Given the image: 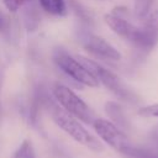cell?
I'll list each match as a JSON object with an SVG mask.
<instances>
[{"mask_svg":"<svg viewBox=\"0 0 158 158\" xmlns=\"http://www.w3.org/2000/svg\"><path fill=\"white\" fill-rule=\"evenodd\" d=\"M52 118L56 122V125L62 128L67 135H69L75 142H78L81 146H85L86 148L94 151V152H101L104 149L102 143L93 136L81 123L78 118L68 114L65 110L53 106L52 107Z\"/></svg>","mask_w":158,"mask_h":158,"instance_id":"1","label":"cell"},{"mask_svg":"<svg viewBox=\"0 0 158 158\" xmlns=\"http://www.w3.org/2000/svg\"><path fill=\"white\" fill-rule=\"evenodd\" d=\"M104 19L106 25L116 35H118L121 38L133 44L136 48L146 52L143 31L141 27L133 25L128 20V10L126 7H122V6L115 7L110 14H106Z\"/></svg>","mask_w":158,"mask_h":158,"instance_id":"2","label":"cell"},{"mask_svg":"<svg viewBox=\"0 0 158 158\" xmlns=\"http://www.w3.org/2000/svg\"><path fill=\"white\" fill-rule=\"evenodd\" d=\"M78 59L85 65V68L90 73H93L96 77L99 83H101L115 96H117L118 99H121L123 101L132 102V104L138 101V96L135 94V91H132L128 86H126L125 83H122L121 79L115 73H112L111 70L101 67L99 63H96L91 59H88L85 57H79Z\"/></svg>","mask_w":158,"mask_h":158,"instance_id":"3","label":"cell"},{"mask_svg":"<svg viewBox=\"0 0 158 158\" xmlns=\"http://www.w3.org/2000/svg\"><path fill=\"white\" fill-rule=\"evenodd\" d=\"M53 95L62 106V109L75 118H78L79 121L93 125V122L96 120L94 111L88 106V104L68 86L56 84L53 86Z\"/></svg>","mask_w":158,"mask_h":158,"instance_id":"4","label":"cell"},{"mask_svg":"<svg viewBox=\"0 0 158 158\" xmlns=\"http://www.w3.org/2000/svg\"><path fill=\"white\" fill-rule=\"evenodd\" d=\"M53 60L62 69V72H64L73 80L89 88L99 86V80L96 79V77L90 73L78 58L72 57L65 51L57 49L53 54Z\"/></svg>","mask_w":158,"mask_h":158,"instance_id":"5","label":"cell"},{"mask_svg":"<svg viewBox=\"0 0 158 158\" xmlns=\"http://www.w3.org/2000/svg\"><path fill=\"white\" fill-rule=\"evenodd\" d=\"M93 127L98 133V136L105 143H107L110 147H112L115 151L122 154H125L127 148L132 144L128 141L127 136L123 133V131L109 120L96 117V120L93 122Z\"/></svg>","mask_w":158,"mask_h":158,"instance_id":"6","label":"cell"},{"mask_svg":"<svg viewBox=\"0 0 158 158\" xmlns=\"http://www.w3.org/2000/svg\"><path fill=\"white\" fill-rule=\"evenodd\" d=\"M83 46L84 48L91 53L93 56L105 59V60H120L121 54L120 52L110 44L102 37H99L93 33H85L83 37Z\"/></svg>","mask_w":158,"mask_h":158,"instance_id":"7","label":"cell"},{"mask_svg":"<svg viewBox=\"0 0 158 158\" xmlns=\"http://www.w3.org/2000/svg\"><path fill=\"white\" fill-rule=\"evenodd\" d=\"M142 20V31L144 36L146 52L152 51L158 43V0H154Z\"/></svg>","mask_w":158,"mask_h":158,"instance_id":"8","label":"cell"},{"mask_svg":"<svg viewBox=\"0 0 158 158\" xmlns=\"http://www.w3.org/2000/svg\"><path fill=\"white\" fill-rule=\"evenodd\" d=\"M105 111H106L107 116L111 118V122L115 123L118 128H121V130L130 128V121L126 117L122 107L117 102H115V101H107L105 104Z\"/></svg>","mask_w":158,"mask_h":158,"instance_id":"9","label":"cell"},{"mask_svg":"<svg viewBox=\"0 0 158 158\" xmlns=\"http://www.w3.org/2000/svg\"><path fill=\"white\" fill-rule=\"evenodd\" d=\"M41 7L54 16H64L67 14V5L64 0H38Z\"/></svg>","mask_w":158,"mask_h":158,"instance_id":"10","label":"cell"},{"mask_svg":"<svg viewBox=\"0 0 158 158\" xmlns=\"http://www.w3.org/2000/svg\"><path fill=\"white\" fill-rule=\"evenodd\" d=\"M125 156L130 158H158V149L137 147L131 144L125 152Z\"/></svg>","mask_w":158,"mask_h":158,"instance_id":"11","label":"cell"},{"mask_svg":"<svg viewBox=\"0 0 158 158\" xmlns=\"http://www.w3.org/2000/svg\"><path fill=\"white\" fill-rule=\"evenodd\" d=\"M12 158H36L35 149H33V146H32L31 141L25 139L19 146V148L15 151Z\"/></svg>","mask_w":158,"mask_h":158,"instance_id":"12","label":"cell"},{"mask_svg":"<svg viewBox=\"0 0 158 158\" xmlns=\"http://www.w3.org/2000/svg\"><path fill=\"white\" fill-rule=\"evenodd\" d=\"M154 0H135V14L138 19H142L148 11Z\"/></svg>","mask_w":158,"mask_h":158,"instance_id":"13","label":"cell"},{"mask_svg":"<svg viewBox=\"0 0 158 158\" xmlns=\"http://www.w3.org/2000/svg\"><path fill=\"white\" fill-rule=\"evenodd\" d=\"M138 115L143 117H158V102L141 107L138 110Z\"/></svg>","mask_w":158,"mask_h":158,"instance_id":"14","label":"cell"},{"mask_svg":"<svg viewBox=\"0 0 158 158\" xmlns=\"http://www.w3.org/2000/svg\"><path fill=\"white\" fill-rule=\"evenodd\" d=\"M28 0H2L6 10H9L10 12H16L25 2H27Z\"/></svg>","mask_w":158,"mask_h":158,"instance_id":"15","label":"cell"},{"mask_svg":"<svg viewBox=\"0 0 158 158\" xmlns=\"http://www.w3.org/2000/svg\"><path fill=\"white\" fill-rule=\"evenodd\" d=\"M149 139L154 144L156 149H158V126H156V127H153L151 130V132H149Z\"/></svg>","mask_w":158,"mask_h":158,"instance_id":"16","label":"cell"},{"mask_svg":"<svg viewBox=\"0 0 158 158\" xmlns=\"http://www.w3.org/2000/svg\"><path fill=\"white\" fill-rule=\"evenodd\" d=\"M6 27V17L0 12V31Z\"/></svg>","mask_w":158,"mask_h":158,"instance_id":"17","label":"cell"},{"mask_svg":"<svg viewBox=\"0 0 158 158\" xmlns=\"http://www.w3.org/2000/svg\"><path fill=\"white\" fill-rule=\"evenodd\" d=\"M0 115H1V104H0Z\"/></svg>","mask_w":158,"mask_h":158,"instance_id":"18","label":"cell"}]
</instances>
